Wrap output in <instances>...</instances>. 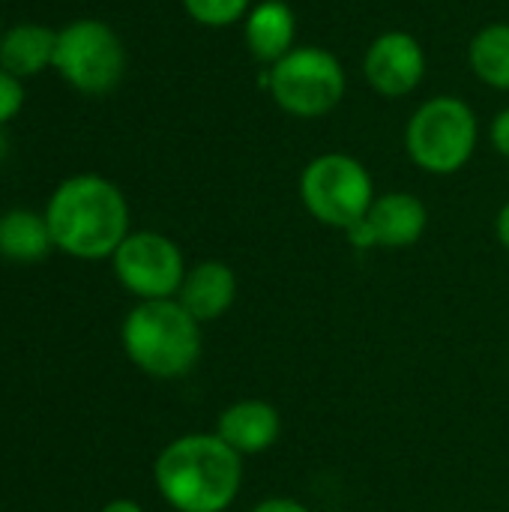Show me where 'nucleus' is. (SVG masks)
<instances>
[{
	"mask_svg": "<svg viewBox=\"0 0 509 512\" xmlns=\"http://www.w3.org/2000/svg\"><path fill=\"white\" fill-rule=\"evenodd\" d=\"M489 138H492V147H495L501 156H507L509 159V108L495 114L492 129H489Z\"/></svg>",
	"mask_w": 509,
	"mask_h": 512,
	"instance_id": "19",
	"label": "nucleus"
},
{
	"mask_svg": "<svg viewBox=\"0 0 509 512\" xmlns=\"http://www.w3.org/2000/svg\"><path fill=\"white\" fill-rule=\"evenodd\" d=\"M78 93L105 96L126 72V48L120 36L99 18H78L57 30L54 63Z\"/></svg>",
	"mask_w": 509,
	"mask_h": 512,
	"instance_id": "7",
	"label": "nucleus"
},
{
	"mask_svg": "<svg viewBox=\"0 0 509 512\" xmlns=\"http://www.w3.org/2000/svg\"><path fill=\"white\" fill-rule=\"evenodd\" d=\"M246 48L258 63H279L294 51L297 39V15L285 0H261L243 18Z\"/></svg>",
	"mask_w": 509,
	"mask_h": 512,
	"instance_id": "13",
	"label": "nucleus"
},
{
	"mask_svg": "<svg viewBox=\"0 0 509 512\" xmlns=\"http://www.w3.org/2000/svg\"><path fill=\"white\" fill-rule=\"evenodd\" d=\"M267 87L273 102L300 120H315L330 114L348 87L345 66L339 57L321 45H303L270 66Z\"/></svg>",
	"mask_w": 509,
	"mask_h": 512,
	"instance_id": "5",
	"label": "nucleus"
},
{
	"mask_svg": "<svg viewBox=\"0 0 509 512\" xmlns=\"http://www.w3.org/2000/svg\"><path fill=\"white\" fill-rule=\"evenodd\" d=\"M102 512H141V507H138L135 501H129V498H117V501L105 504Z\"/></svg>",
	"mask_w": 509,
	"mask_h": 512,
	"instance_id": "22",
	"label": "nucleus"
},
{
	"mask_svg": "<svg viewBox=\"0 0 509 512\" xmlns=\"http://www.w3.org/2000/svg\"><path fill=\"white\" fill-rule=\"evenodd\" d=\"M3 156H6V129L0 126V162H3Z\"/></svg>",
	"mask_w": 509,
	"mask_h": 512,
	"instance_id": "23",
	"label": "nucleus"
},
{
	"mask_svg": "<svg viewBox=\"0 0 509 512\" xmlns=\"http://www.w3.org/2000/svg\"><path fill=\"white\" fill-rule=\"evenodd\" d=\"M363 75L378 96L402 99L414 93L426 78V51L417 36L405 30H387L372 39L363 54Z\"/></svg>",
	"mask_w": 509,
	"mask_h": 512,
	"instance_id": "10",
	"label": "nucleus"
},
{
	"mask_svg": "<svg viewBox=\"0 0 509 512\" xmlns=\"http://www.w3.org/2000/svg\"><path fill=\"white\" fill-rule=\"evenodd\" d=\"M153 477L177 512H225L243 486V456L219 435H183L159 453Z\"/></svg>",
	"mask_w": 509,
	"mask_h": 512,
	"instance_id": "2",
	"label": "nucleus"
},
{
	"mask_svg": "<svg viewBox=\"0 0 509 512\" xmlns=\"http://www.w3.org/2000/svg\"><path fill=\"white\" fill-rule=\"evenodd\" d=\"M57 30L42 24H18L0 39V69L15 78H30L54 63Z\"/></svg>",
	"mask_w": 509,
	"mask_h": 512,
	"instance_id": "14",
	"label": "nucleus"
},
{
	"mask_svg": "<svg viewBox=\"0 0 509 512\" xmlns=\"http://www.w3.org/2000/svg\"><path fill=\"white\" fill-rule=\"evenodd\" d=\"M279 432H282L279 411L264 399L234 402L219 414V426H216V435L240 456H258L270 450L279 441Z\"/></svg>",
	"mask_w": 509,
	"mask_h": 512,
	"instance_id": "11",
	"label": "nucleus"
},
{
	"mask_svg": "<svg viewBox=\"0 0 509 512\" xmlns=\"http://www.w3.org/2000/svg\"><path fill=\"white\" fill-rule=\"evenodd\" d=\"M0 39H3V33H0Z\"/></svg>",
	"mask_w": 509,
	"mask_h": 512,
	"instance_id": "24",
	"label": "nucleus"
},
{
	"mask_svg": "<svg viewBox=\"0 0 509 512\" xmlns=\"http://www.w3.org/2000/svg\"><path fill=\"white\" fill-rule=\"evenodd\" d=\"M480 126L468 102L456 96L426 99L405 129V147L411 162L426 174H456L477 150Z\"/></svg>",
	"mask_w": 509,
	"mask_h": 512,
	"instance_id": "4",
	"label": "nucleus"
},
{
	"mask_svg": "<svg viewBox=\"0 0 509 512\" xmlns=\"http://www.w3.org/2000/svg\"><path fill=\"white\" fill-rule=\"evenodd\" d=\"M252 512H312L306 504L294 501V498H270V501H261L255 504Z\"/></svg>",
	"mask_w": 509,
	"mask_h": 512,
	"instance_id": "20",
	"label": "nucleus"
},
{
	"mask_svg": "<svg viewBox=\"0 0 509 512\" xmlns=\"http://www.w3.org/2000/svg\"><path fill=\"white\" fill-rule=\"evenodd\" d=\"M54 249L45 216L33 210H6L0 216V255L18 264L42 261Z\"/></svg>",
	"mask_w": 509,
	"mask_h": 512,
	"instance_id": "15",
	"label": "nucleus"
},
{
	"mask_svg": "<svg viewBox=\"0 0 509 512\" xmlns=\"http://www.w3.org/2000/svg\"><path fill=\"white\" fill-rule=\"evenodd\" d=\"M45 222L57 249L81 261H99L111 258L129 237V204L111 180L78 174L54 189Z\"/></svg>",
	"mask_w": 509,
	"mask_h": 512,
	"instance_id": "1",
	"label": "nucleus"
},
{
	"mask_svg": "<svg viewBox=\"0 0 509 512\" xmlns=\"http://www.w3.org/2000/svg\"><path fill=\"white\" fill-rule=\"evenodd\" d=\"M24 105V87L21 78H15L12 72L0 69V126H6Z\"/></svg>",
	"mask_w": 509,
	"mask_h": 512,
	"instance_id": "18",
	"label": "nucleus"
},
{
	"mask_svg": "<svg viewBox=\"0 0 509 512\" xmlns=\"http://www.w3.org/2000/svg\"><path fill=\"white\" fill-rule=\"evenodd\" d=\"M123 351L150 378H183L201 357V324L174 300H141L123 321Z\"/></svg>",
	"mask_w": 509,
	"mask_h": 512,
	"instance_id": "3",
	"label": "nucleus"
},
{
	"mask_svg": "<svg viewBox=\"0 0 509 512\" xmlns=\"http://www.w3.org/2000/svg\"><path fill=\"white\" fill-rule=\"evenodd\" d=\"M183 9L201 27H231L249 15L252 0H183Z\"/></svg>",
	"mask_w": 509,
	"mask_h": 512,
	"instance_id": "17",
	"label": "nucleus"
},
{
	"mask_svg": "<svg viewBox=\"0 0 509 512\" xmlns=\"http://www.w3.org/2000/svg\"><path fill=\"white\" fill-rule=\"evenodd\" d=\"M300 198L312 219L348 231L369 213L375 183L360 159L348 153H324L303 168Z\"/></svg>",
	"mask_w": 509,
	"mask_h": 512,
	"instance_id": "6",
	"label": "nucleus"
},
{
	"mask_svg": "<svg viewBox=\"0 0 509 512\" xmlns=\"http://www.w3.org/2000/svg\"><path fill=\"white\" fill-rule=\"evenodd\" d=\"M111 261H114V273L120 285L141 300L177 297L186 279L180 246L159 231L129 234L111 255Z\"/></svg>",
	"mask_w": 509,
	"mask_h": 512,
	"instance_id": "8",
	"label": "nucleus"
},
{
	"mask_svg": "<svg viewBox=\"0 0 509 512\" xmlns=\"http://www.w3.org/2000/svg\"><path fill=\"white\" fill-rule=\"evenodd\" d=\"M237 300V276L222 261H201L186 270V279L177 291V303L198 321H219Z\"/></svg>",
	"mask_w": 509,
	"mask_h": 512,
	"instance_id": "12",
	"label": "nucleus"
},
{
	"mask_svg": "<svg viewBox=\"0 0 509 512\" xmlns=\"http://www.w3.org/2000/svg\"><path fill=\"white\" fill-rule=\"evenodd\" d=\"M468 63L474 75L495 87V90H509V24L495 21L486 24L468 48Z\"/></svg>",
	"mask_w": 509,
	"mask_h": 512,
	"instance_id": "16",
	"label": "nucleus"
},
{
	"mask_svg": "<svg viewBox=\"0 0 509 512\" xmlns=\"http://www.w3.org/2000/svg\"><path fill=\"white\" fill-rule=\"evenodd\" d=\"M495 231H498L501 246L509 252V201L501 207V213H498V219H495Z\"/></svg>",
	"mask_w": 509,
	"mask_h": 512,
	"instance_id": "21",
	"label": "nucleus"
},
{
	"mask_svg": "<svg viewBox=\"0 0 509 512\" xmlns=\"http://www.w3.org/2000/svg\"><path fill=\"white\" fill-rule=\"evenodd\" d=\"M426 225L429 210L417 195L387 192L375 195L369 213L345 234L357 249H408L426 234Z\"/></svg>",
	"mask_w": 509,
	"mask_h": 512,
	"instance_id": "9",
	"label": "nucleus"
}]
</instances>
